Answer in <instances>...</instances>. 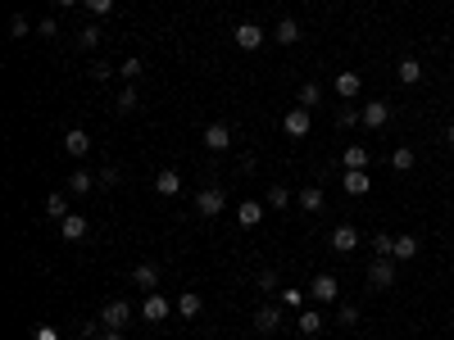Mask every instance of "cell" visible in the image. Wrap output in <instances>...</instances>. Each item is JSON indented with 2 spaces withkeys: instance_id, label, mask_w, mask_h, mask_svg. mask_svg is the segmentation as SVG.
Here are the masks:
<instances>
[{
  "instance_id": "cell-10",
  "label": "cell",
  "mask_w": 454,
  "mask_h": 340,
  "mask_svg": "<svg viewBox=\"0 0 454 340\" xmlns=\"http://www.w3.org/2000/svg\"><path fill=\"white\" fill-rule=\"evenodd\" d=\"M341 186H346V196H368V191H373V177H368L363 168H346Z\"/></svg>"
},
{
  "instance_id": "cell-12",
  "label": "cell",
  "mask_w": 454,
  "mask_h": 340,
  "mask_svg": "<svg viewBox=\"0 0 454 340\" xmlns=\"http://www.w3.org/2000/svg\"><path fill=\"white\" fill-rule=\"evenodd\" d=\"M87 232H91V223H87L82 213H68V218H59V236H64V240H82Z\"/></svg>"
},
{
  "instance_id": "cell-41",
  "label": "cell",
  "mask_w": 454,
  "mask_h": 340,
  "mask_svg": "<svg viewBox=\"0 0 454 340\" xmlns=\"http://www.w3.org/2000/svg\"><path fill=\"white\" fill-rule=\"evenodd\" d=\"M109 78H114V68H109V64H100V59H96V64H91V82H109Z\"/></svg>"
},
{
  "instance_id": "cell-25",
  "label": "cell",
  "mask_w": 454,
  "mask_h": 340,
  "mask_svg": "<svg viewBox=\"0 0 454 340\" xmlns=\"http://www.w3.org/2000/svg\"><path fill=\"white\" fill-rule=\"evenodd\" d=\"M200 309H205V299L195 295V290H187V295L177 299V318H187V322H191V318H200Z\"/></svg>"
},
{
  "instance_id": "cell-6",
  "label": "cell",
  "mask_w": 454,
  "mask_h": 340,
  "mask_svg": "<svg viewBox=\"0 0 454 340\" xmlns=\"http://www.w3.org/2000/svg\"><path fill=\"white\" fill-rule=\"evenodd\" d=\"M309 295L318 299V304H336L341 299V282L332 272H323V277H314V286H309Z\"/></svg>"
},
{
  "instance_id": "cell-28",
  "label": "cell",
  "mask_w": 454,
  "mask_h": 340,
  "mask_svg": "<svg viewBox=\"0 0 454 340\" xmlns=\"http://www.w3.org/2000/svg\"><path fill=\"white\" fill-rule=\"evenodd\" d=\"M141 73H145V64H141V59H137V55H132V59H123V64H118V78H123V82H128V87H132V82H137V78H141Z\"/></svg>"
},
{
  "instance_id": "cell-27",
  "label": "cell",
  "mask_w": 454,
  "mask_h": 340,
  "mask_svg": "<svg viewBox=\"0 0 454 340\" xmlns=\"http://www.w3.org/2000/svg\"><path fill=\"white\" fill-rule=\"evenodd\" d=\"M100 32H105L100 23H87V28L78 32V46H82V51H96V46H100Z\"/></svg>"
},
{
  "instance_id": "cell-42",
  "label": "cell",
  "mask_w": 454,
  "mask_h": 340,
  "mask_svg": "<svg viewBox=\"0 0 454 340\" xmlns=\"http://www.w3.org/2000/svg\"><path fill=\"white\" fill-rule=\"evenodd\" d=\"M36 36H59V18H41L36 23Z\"/></svg>"
},
{
  "instance_id": "cell-43",
  "label": "cell",
  "mask_w": 454,
  "mask_h": 340,
  "mask_svg": "<svg viewBox=\"0 0 454 340\" xmlns=\"http://www.w3.org/2000/svg\"><path fill=\"white\" fill-rule=\"evenodd\" d=\"M96 181H100V186H118V168H100V177H96Z\"/></svg>"
},
{
  "instance_id": "cell-14",
  "label": "cell",
  "mask_w": 454,
  "mask_h": 340,
  "mask_svg": "<svg viewBox=\"0 0 454 340\" xmlns=\"http://www.w3.org/2000/svg\"><path fill=\"white\" fill-rule=\"evenodd\" d=\"M132 282H137L145 295H155V286H159V263H137V268H132Z\"/></svg>"
},
{
  "instance_id": "cell-5",
  "label": "cell",
  "mask_w": 454,
  "mask_h": 340,
  "mask_svg": "<svg viewBox=\"0 0 454 340\" xmlns=\"http://www.w3.org/2000/svg\"><path fill=\"white\" fill-rule=\"evenodd\" d=\"M195 209H200L205 218H218L227 209V196H223V186H205L200 196H195Z\"/></svg>"
},
{
  "instance_id": "cell-3",
  "label": "cell",
  "mask_w": 454,
  "mask_h": 340,
  "mask_svg": "<svg viewBox=\"0 0 454 340\" xmlns=\"http://www.w3.org/2000/svg\"><path fill=\"white\" fill-rule=\"evenodd\" d=\"M309 127H314V118H309V109H287V114H282V132H287V137H309Z\"/></svg>"
},
{
  "instance_id": "cell-49",
  "label": "cell",
  "mask_w": 454,
  "mask_h": 340,
  "mask_svg": "<svg viewBox=\"0 0 454 340\" xmlns=\"http://www.w3.org/2000/svg\"><path fill=\"white\" fill-rule=\"evenodd\" d=\"M450 105H454V100H450Z\"/></svg>"
},
{
  "instance_id": "cell-47",
  "label": "cell",
  "mask_w": 454,
  "mask_h": 340,
  "mask_svg": "<svg viewBox=\"0 0 454 340\" xmlns=\"http://www.w3.org/2000/svg\"><path fill=\"white\" fill-rule=\"evenodd\" d=\"M51 5H59V9H68V5H78V0H51Z\"/></svg>"
},
{
  "instance_id": "cell-37",
  "label": "cell",
  "mask_w": 454,
  "mask_h": 340,
  "mask_svg": "<svg viewBox=\"0 0 454 340\" xmlns=\"http://www.w3.org/2000/svg\"><path fill=\"white\" fill-rule=\"evenodd\" d=\"M354 123H363V118L354 114V105H341L336 109V127H354Z\"/></svg>"
},
{
  "instance_id": "cell-39",
  "label": "cell",
  "mask_w": 454,
  "mask_h": 340,
  "mask_svg": "<svg viewBox=\"0 0 454 340\" xmlns=\"http://www.w3.org/2000/svg\"><path fill=\"white\" fill-rule=\"evenodd\" d=\"M391 240H396V236H373V254H377V259H391Z\"/></svg>"
},
{
  "instance_id": "cell-46",
  "label": "cell",
  "mask_w": 454,
  "mask_h": 340,
  "mask_svg": "<svg viewBox=\"0 0 454 340\" xmlns=\"http://www.w3.org/2000/svg\"><path fill=\"white\" fill-rule=\"evenodd\" d=\"M96 340H123V331H114V326H105V331L96 336Z\"/></svg>"
},
{
  "instance_id": "cell-35",
  "label": "cell",
  "mask_w": 454,
  "mask_h": 340,
  "mask_svg": "<svg viewBox=\"0 0 454 340\" xmlns=\"http://www.w3.org/2000/svg\"><path fill=\"white\" fill-rule=\"evenodd\" d=\"M28 32H36V28H32V23L23 18V14H14V18H9V36H14V41H23Z\"/></svg>"
},
{
  "instance_id": "cell-30",
  "label": "cell",
  "mask_w": 454,
  "mask_h": 340,
  "mask_svg": "<svg viewBox=\"0 0 454 340\" xmlns=\"http://www.w3.org/2000/svg\"><path fill=\"white\" fill-rule=\"evenodd\" d=\"M341 164H346V168H368V150H363V145H346Z\"/></svg>"
},
{
  "instance_id": "cell-8",
  "label": "cell",
  "mask_w": 454,
  "mask_h": 340,
  "mask_svg": "<svg viewBox=\"0 0 454 340\" xmlns=\"http://www.w3.org/2000/svg\"><path fill=\"white\" fill-rule=\"evenodd\" d=\"M359 118H363V127H373V132H377V127H386V123H391V105H386V100H368V105L359 109Z\"/></svg>"
},
{
  "instance_id": "cell-29",
  "label": "cell",
  "mask_w": 454,
  "mask_h": 340,
  "mask_svg": "<svg viewBox=\"0 0 454 340\" xmlns=\"http://www.w3.org/2000/svg\"><path fill=\"white\" fill-rule=\"evenodd\" d=\"M391 168H396V173H413V150H409V145L391 150Z\"/></svg>"
},
{
  "instance_id": "cell-11",
  "label": "cell",
  "mask_w": 454,
  "mask_h": 340,
  "mask_svg": "<svg viewBox=\"0 0 454 340\" xmlns=\"http://www.w3.org/2000/svg\"><path fill=\"white\" fill-rule=\"evenodd\" d=\"M168 313H173V304H168L164 295H145V304H141L137 318H145V322H164Z\"/></svg>"
},
{
  "instance_id": "cell-24",
  "label": "cell",
  "mask_w": 454,
  "mask_h": 340,
  "mask_svg": "<svg viewBox=\"0 0 454 340\" xmlns=\"http://www.w3.org/2000/svg\"><path fill=\"white\" fill-rule=\"evenodd\" d=\"M68 191H73V196H91V191H96V173H87V168L68 173Z\"/></svg>"
},
{
  "instance_id": "cell-33",
  "label": "cell",
  "mask_w": 454,
  "mask_h": 340,
  "mask_svg": "<svg viewBox=\"0 0 454 340\" xmlns=\"http://www.w3.org/2000/svg\"><path fill=\"white\" fill-rule=\"evenodd\" d=\"M114 105H118V114H132V109H137V105H141V100H137V87H123V91H118V100H114Z\"/></svg>"
},
{
  "instance_id": "cell-34",
  "label": "cell",
  "mask_w": 454,
  "mask_h": 340,
  "mask_svg": "<svg viewBox=\"0 0 454 340\" xmlns=\"http://www.w3.org/2000/svg\"><path fill=\"white\" fill-rule=\"evenodd\" d=\"M82 5H87V9H91V14H96V23H100V18H109V14H114V0H82Z\"/></svg>"
},
{
  "instance_id": "cell-21",
  "label": "cell",
  "mask_w": 454,
  "mask_h": 340,
  "mask_svg": "<svg viewBox=\"0 0 454 340\" xmlns=\"http://www.w3.org/2000/svg\"><path fill=\"white\" fill-rule=\"evenodd\" d=\"M155 191H159L164 200H173L177 191H182V177L173 173V168H164V173H155Z\"/></svg>"
},
{
  "instance_id": "cell-1",
  "label": "cell",
  "mask_w": 454,
  "mask_h": 340,
  "mask_svg": "<svg viewBox=\"0 0 454 340\" xmlns=\"http://www.w3.org/2000/svg\"><path fill=\"white\" fill-rule=\"evenodd\" d=\"M132 318H137V313H132L128 299H109V304L100 309V326H114V331H123Z\"/></svg>"
},
{
  "instance_id": "cell-4",
  "label": "cell",
  "mask_w": 454,
  "mask_h": 340,
  "mask_svg": "<svg viewBox=\"0 0 454 340\" xmlns=\"http://www.w3.org/2000/svg\"><path fill=\"white\" fill-rule=\"evenodd\" d=\"M264 36H268V32L259 28V23H237V32H232V41H237L245 55H254V51H259V46H264Z\"/></svg>"
},
{
  "instance_id": "cell-38",
  "label": "cell",
  "mask_w": 454,
  "mask_h": 340,
  "mask_svg": "<svg viewBox=\"0 0 454 340\" xmlns=\"http://www.w3.org/2000/svg\"><path fill=\"white\" fill-rule=\"evenodd\" d=\"M282 304H287V309H300V304H304V290H296V286H282Z\"/></svg>"
},
{
  "instance_id": "cell-22",
  "label": "cell",
  "mask_w": 454,
  "mask_h": 340,
  "mask_svg": "<svg viewBox=\"0 0 454 340\" xmlns=\"http://www.w3.org/2000/svg\"><path fill=\"white\" fill-rule=\"evenodd\" d=\"M273 36H277V46H296L300 36H304V28H300L296 18H282L277 28H273Z\"/></svg>"
},
{
  "instance_id": "cell-40",
  "label": "cell",
  "mask_w": 454,
  "mask_h": 340,
  "mask_svg": "<svg viewBox=\"0 0 454 340\" xmlns=\"http://www.w3.org/2000/svg\"><path fill=\"white\" fill-rule=\"evenodd\" d=\"M336 322H341V326H354V322H359V309H354V304H341V309H336Z\"/></svg>"
},
{
  "instance_id": "cell-2",
  "label": "cell",
  "mask_w": 454,
  "mask_h": 340,
  "mask_svg": "<svg viewBox=\"0 0 454 340\" xmlns=\"http://www.w3.org/2000/svg\"><path fill=\"white\" fill-rule=\"evenodd\" d=\"M400 277H396V259H373L368 263V286H377V290H391Z\"/></svg>"
},
{
  "instance_id": "cell-17",
  "label": "cell",
  "mask_w": 454,
  "mask_h": 340,
  "mask_svg": "<svg viewBox=\"0 0 454 340\" xmlns=\"http://www.w3.org/2000/svg\"><path fill=\"white\" fill-rule=\"evenodd\" d=\"M237 223H241V227H259V223H264V204H259V200H241V204H237Z\"/></svg>"
},
{
  "instance_id": "cell-18",
  "label": "cell",
  "mask_w": 454,
  "mask_h": 340,
  "mask_svg": "<svg viewBox=\"0 0 454 340\" xmlns=\"http://www.w3.org/2000/svg\"><path fill=\"white\" fill-rule=\"evenodd\" d=\"M300 209H309V213H323L327 209V196H323V186H304L300 196H296Z\"/></svg>"
},
{
  "instance_id": "cell-31",
  "label": "cell",
  "mask_w": 454,
  "mask_h": 340,
  "mask_svg": "<svg viewBox=\"0 0 454 340\" xmlns=\"http://www.w3.org/2000/svg\"><path fill=\"white\" fill-rule=\"evenodd\" d=\"M254 286H259V290H264V295H273V290L282 286V277H277L273 268H259V272H254Z\"/></svg>"
},
{
  "instance_id": "cell-48",
  "label": "cell",
  "mask_w": 454,
  "mask_h": 340,
  "mask_svg": "<svg viewBox=\"0 0 454 340\" xmlns=\"http://www.w3.org/2000/svg\"><path fill=\"white\" fill-rule=\"evenodd\" d=\"M445 141H450V145H454V123H450V127H445Z\"/></svg>"
},
{
  "instance_id": "cell-16",
  "label": "cell",
  "mask_w": 454,
  "mask_h": 340,
  "mask_svg": "<svg viewBox=\"0 0 454 340\" xmlns=\"http://www.w3.org/2000/svg\"><path fill=\"white\" fill-rule=\"evenodd\" d=\"M413 254H418V236L400 232L396 240H391V259H396V263H404V259H413Z\"/></svg>"
},
{
  "instance_id": "cell-13",
  "label": "cell",
  "mask_w": 454,
  "mask_h": 340,
  "mask_svg": "<svg viewBox=\"0 0 454 340\" xmlns=\"http://www.w3.org/2000/svg\"><path fill=\"white\" fill-rule=\"evenodd\" d=\"M87 150H91V137H87L82 127H68V132H64V154H73V159H82Z\"/></svg>"
},
{
  "instance_id": "cell-20",
  "label": "cell",
  "mask_w": 454,
  "mask_h": 340,
  "mask_svg": "<svg viewBox=\"0 0 454 340\" xmlns=\"http://www.w3.org/2000/svg\"><path fill=\"white\" fill-rule=\"evenodd\" d=\"M396 78L404 82V87H413V82H423V64H418L413 55H404L400 64H396Z\"/></svg>"
},
{
  "instance_id": "cell-26",
  "label": "cell",
  "mask_w": 454,
  "mask_h": 340,
  "mask_svg": "<svg viewBox=\"0 0 454 340\" xmlns=\"http://www.w3.org/2000/svg\"><path fill=\"white\" fill-rule=\"evenodd\" d=\"M318 100H323V91H318V82H300V91H296V105H300V109H314Z\"/></svg>"
},
{
  "instance_id": "cell-45",
  "label": "cell",
  "mask_w": 454,
  "mask_h": 340,
  "mask_svg": "<svg viewBox=\"0 0 454 340\" xmlns=\"http://www.w3.org/2000/svg\"><path fill=\"white\" fill-rule=\"evenodd\" d=\"M36 340H59V331H55V326H41V331H36Z\"/></svg>"
},
{
  "instance_id": "cell-36",
  "label": "cell",
  "mask_w": 454,
  "mask_h": 340,
  "mask_svg": "<svg viewBox=\"0 0 454 340\" xmlns=\"http://www.w3.org/2000/svg\"><path fill=\"white\" fill-rule=\"evenodd\" d=\"M287 204H291V191H287V186H273V191H268V209H287Z\"/></svg>"
},
{
  "instance_id": "cell-7",
  "label": "cell",
  "mask_w": 454,
  "mask_h": 340,
  "mask_svg": "<svg viewBox=\"0 0 454 340\" xmlns=\"http://www.w3.org/2000/svg\"><path fill=\"white\" fill-rule=\"evenodd\" d=\"M277 326H282V304H259L254 309V331L259 336H273Z\"/></svg>"
},
{
  "instance_id": "cell-44",
  "label": "cell",
  "mask_w": 454,
  "mask_h": 340,
  "mask_svg": "<svg viewBox=\"0 0 454 340\" xmlns=\"http://www.w3.org/2000/svg\"><path fill=\"white\" fill-rule=\"evenodd\" d=\"M78 336H82V340H96L100 331H96V322H82V326H78Z\"/></svg>"
},
{
  "instance_id": "cell-32",
  "label": "cell",
  "mask_w": 454,
  "mask_h": 340,
  "mask_svg": "<svg viewBox=\"0 0 454 340\" xmlns=\"http://www.w3.org/2000/svg\"><path fill=\"white\" fill-rule=\"evenodd\" d=\"M46 218H55V223H59V218H68V204H64L59 191H55V196H46Z\"/></svg>"
},
{
  "instance_id": "cell-19",
  "label": "cell",
  "mask_w": 454,
  "mask_h": 340,
  "mask_svg": "<svg viewBox=\"0 0 454 340\" xmlns=\"http://www.w3.org/2000/svg\"><path fill=\"white\" fill-rule=\"evenodd\" d=\"M205 145H210V150H227V145H232V127L227 123H210V127H205Z\"/></svg>"
},
{
  "instance_id": "cell-9",
  "label": "cell",
  "mask_w": 454,
  "mask_h": 340,
  "mask_svg": "<svg viewBox=\"0 0 454 340\" xmlns=\"http://www.w3.org/2000/svg\"><path fill=\"white\" fill-rule=\"evenodd\" d=\"M332 250H336V254H354V250H359V227L341 223L336 232H332Z\"/></svg>"
},
{
  "instance_id": "cell-15",
  "label": "cell",
  "mask_w": 454,
  "mask_h": 340,
  "mask_svg": "<svg viewBox=\"0 0 454 340\" xmlns=\"http://www.w3.org/2000/svg\"><path fill=\"white\" fill-rule=\"evenodd\" d=\"M296 326H300V336H318V331L327 326V318H323L318 309H300V313H296Z\"/></svg>"
},
{
  "instance_id": "cell-23",
  "label": "cell",
  "mask_w": 454,
  "mask_h": 340,
  "mask_svg": "<svg viewBox=\"0 0 454 340\" xmlns=\"http://www.w3.org/2000/svg\"><path fill=\"white\" fill-rule=\"evenodd\" d=\"M359 87H363L359 73H336V95H341V100H354V95H359Z\"/></svg>"
}]
</instances>
